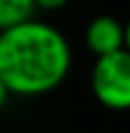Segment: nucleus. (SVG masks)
<instances>
[{
    "label": "nucleus",
    "mask_w": 130,
    "mask_h": 133,
    "mask_svg": "<svg viewBox=\"0 0 130 133\" xmlns=\"http://www.w3.org/2000/svg\"><path fill=\"white\" fill-rule=\"evenodd\" d=\"M70 65L72 51L58 28L28 19L0 30V79L12 94H49L67 77Z\"/></svg>",
    "instance_id": "1"
},
{
    "label": "nucleus",
    "mask_w": 130,
    "mask_h": 133,
    "mask_svg": "<svg viewBox=\"0 0 130 133\" xmlns=\"http://www.w3.org/2000/svg\"><path fill=\"white\" fill-rule=\"evenodd\" d=\"M126 49L130 51V21L126 23Z\"/></svg>",
    "instance_id": "7"
},
{
    "label": "nucleus",
    "mask_w": 130,
    "mask_h": 133,
    "mask_svg": "<svg viewBox=\"0 0 130 133\" xmlns=\"http://www.w3.org/2000/svg\"><path fill=\"white\" fill-rule=\"evenodd\" d=\"M35 9V0H0V30H7L33 19Z\"/></svg>",
    "instance_id": "4"
},
{
    "label": "nucleus",
    "mask_w": 130,
    "mask_h": 133,
    "mask_svg": "<svg viewBox=\"0 0 130 133\" xmlns=\"http://www.w3.org/2000/svg\"><path fill=\"white\" fill-rule=\"evenodd\" d=\"M93 96L109 110H130V51L98 56L91 70Z\"/></svg>",
    "instance_id": "2"
},
{
    "label": "nucleus",
    "mask_w": 130,
    "mask_h": 133,
    "mask_svg": "<svg viewBox=\"0 0 130 133\" xmlns=\"http://www.w3.org/2000/svg\"><path fill=\"white\" fill-rule=\"evenodd\" d=\"M9 96H12V91H9V89H7V84H5V82L0 79V110H2V108L7 105Z\"/></svg>",
    "instance_id": "6"
},
{
    "label": "nucleus",
    "mask_w": 130,
    "mask_h": 133,
    "mask_svg": "<svg viewBox=\"0 0 130 133\" xmlns=\"http://www.w3.org/2000/svg\"><path fill=\"white\" fill-rule=\"evenodd\" d=\"M84 42H86L88 51H93L95 56H107V54L121 51V49H126V26L116 16L100 14V16L91 19V23L86 26Z\"/></svg>",
    "instance_id": "3"
},
{
    "label": "nucleus",
    "mask_w": 130,
    "mask_h": 133,
    "mask_svg": "<svg viewBox=\"0 0 130 133\" xmlns=\"http://www.w3.org/2000/svg\"><path fill=\"white\" fill-rule=\"evenodd\" d=\"M67 2H70V0H35L37 9H47V12H56V9L65 7Z\"/></svg>",
    "instance_id": "5"
}]
</instances>
